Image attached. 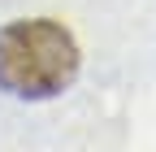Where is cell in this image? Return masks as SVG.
I'll return each mask as SVG.
<instances>
[{
    "label": "cell",
    "instance_id": "6da1fadb",
    "mask_svg": "<svg viewBox=\"0 0 156 152\" xmlns=\"http://www.w3.org/2000/svg\"><path fill=\"white\" fill-rule=\"evenodd\" d=\"M78 74V44L61 22L30 17L0 31V87L22 100L61 96Z\"/></svg>",
    "mask_w": 156,
    "mask_h": 152
}]
</instances>
